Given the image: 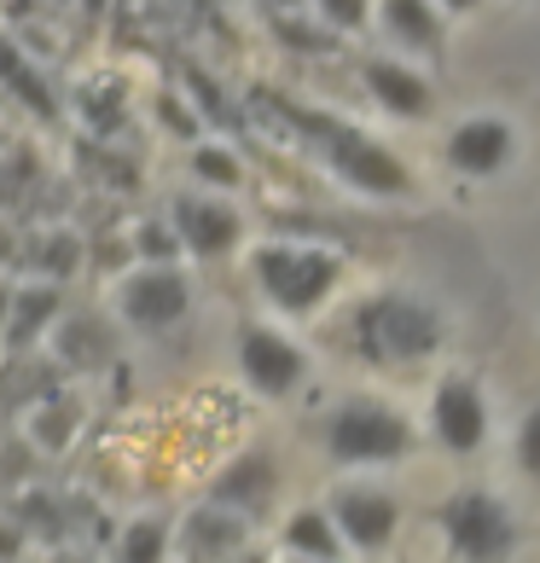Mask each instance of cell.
Here are the masks:
<instances>
[{
  "label": "cell",
  "instance_id": "cell-10",
  "mask_svg": "<svg viewBox=\"0 0 540 563\" xmlns=\"http://www.w3.org/2000/svg\"><path fill=\"white\" fill-rule=\"evenodd\" d=\"M511 122H500V117H471V122H460L453 129V140H448V163L460 169L465 180H488V175H500L506 163H511Z\"/></svg>",
  "mask_w": 540,
  "mask_h": 563
},
{
  "label": "cell",
  "instance_id": "cell-17",
  "mask_svg": "<svg viewBox=\"0 0 540 563\" xmlns=\"http://www.w3.org/2000/svg\"><path fill=\"white\" fill-rule=\"evenodd\" d=\"M0 81H7L12 93H24V106H30L35 117H53V93L41 88V81H35V70H30L24 58H18V53L7 47V41H0Z\"/></svg>",
  "mask_w": 540,
  "mask_h": 563
},
{
  "label": "cell",
  "instance_id": "cell-5",
  "mask_svg": "<svg viewBox=\"0 0 540 563\" xmlns=\"http://www.w3.org/2000/svg\"><path fill=\"white\" fill-rule=\"evenodd\" d=\"M326 511L338 517V529H343V540H349V547H355V552L378 558V552H389V547H396V529H401V506H396V499H389L384 488H366V483H343V488H331Z\"/></svg>",
  "mask_w": 540,
  "mask_h": 563
},
{
  "label": "cell",
  "instance_id": "cell-7",
  "mask_svg": "<svg viewBox=\"0 0 540 563\" xmlns=\"http://www.w3.org/2000/svg\"><path fill=\"white\" fill-rule=\"evenodd\" d=\"M239 366H244V378H251L256 395H285V389H297L308 378V354L290 338H279V331H267V325L239 331Z\"/></svg>",
  "mask_w": 540,
  "mask_h": 563
},
{
  "label": "cell",
  "instance_id": "cell-18",
  "mask_svg": "<svg viewBox=\"0 0 540 563\" xmlns=\"http://www.w3.org/2000/svg\"><path fill=\"white\" fill-rule=\"evenodd\" d=\"M192 175L210 180V186H239V180H244V169L233 163V152H221V145H198V152H192Z\"/></svg>",
  "mask_w": 540,
  "mask_h": 563
},
{
  "label": "cell",
  "instance_id": "cell-22",
  "mask_svg": "<svg viewBox=\"0 0 540 563\" xmlns=\"http://www.w3.org/2000/svg\"><path fill=\"white\" fill-rule=\"evenodd\" d=\"M331 30H366V0H315Z\"/></svg>",
  "mask_w": 540,
  "mask_h": 563
},
{
  "label": "cell",
  "instance_id": "cell-13",
  "mask_svg": "<svg viewBox=\"0 0 540 563\" xmlns=\"http://www.w3.org/2000/svg\"><path fill=\"white\" fill-rule=\"evenodd\" d=\"M274 488H279V476H274V453H244L239 465H227L221 476H216V488H210V499L216 506H227V511H267V499H274Z\"/></svg>",
  "mask_w": 540,
  "mask_h": 563
},
{
  "label": "cell",
  "instance_id": "cell-23",
  "mask_svg": "<svg viewBox=\"0 0 540 563\" xmlns=\"http://www.w3.org/2000/svg\"><path fill=\"white\" fill-rule=\"evenodd\" d=\"M274 35L285 41V47H308V53H326V47H331V35H315V30H302L297 18H285V12H274Z\"/></svg>",
  "mask_w": 540,
  "mask_h": 563
},
{
  "label": "cell",
  "instance_id": "cell-2",
  "mask_svg": "<svg viewBox=\"0 0 540 563\" xmlns=\"http://www.w3.org/2000/svg\"><path fill=\"white\" fill-rule=\"evenodd\" d=\"M256 279H262L274 308L308 320L331 297V285L343 279V256H331V250H297V244H262L256 250Z\"/></svg>",
  "mask_w": 540,
  "mask_h": 563
},
{
  "label": "cell",
  "instance_id": "cell-14",
  "mask_svg": "<svg viewBox=\"0 0 540 563\" xmlns=\"http://www.w3.org/2000/svg\"><path fill=\"white\" fill-rule=\"evenodd\" d=\"M378 18H384V30L396 35L401 47L442 58V18H436V7H430V0H384V7H378Z\"/></svg>",
  "mask_w": 540,
  "mask_h": 563
},
{
  "label": "cell",
  "instance_id": "cell-6",
  "mask_svg": "<svg viewBox=\"0 0 540 563\" xmlns=\"http://www.w3.org/2000/svg\"><path fill=\"white\" fill-rule=\"evenodd\" d=\"M331 169L355 186V192H372V198H407V192H412L407 163L389 152V145L366 140V134H355V129H343L338 145H331Z\"/></svg>",
  "mask_w": 540,
  "mask_h": 563
},
{
  "label": "cell",
  "instance_id": "cell-12",
  "mask_svg": "<svg viewBox=\"0 0 540 563\" xmlns=\"http://www.w3.org/2000/svg\"><path fill=\"white\" fill-rule=\"evenodd\" d=\"M361 76H366V93L378 99L389 117H401V122H419V117H430V106H436L430 81H425L419 70L396 65V58H366Z\"/></svg>",
  "mask_w": 540,
  "mask_h": 563
},
{
  "label": "cell",
  "instance_id": "cell-16",
  "mask_svg": "<svg viewBox=\"0 0 540 563\" xmlns=\"http://www.w3.org/2000/svg\"><path fill=\"white\" fill-rule=\"evenodd\" d=\"M244 547V534L233 517H216V511H192V523H186V552L192 558H227V552H239Z\"/></svg>",
  "mask_w": 540,
  "mask_h": 563
},
{
  "label": "cell",
  "instance_id": "cell-9",
  "mask_svg": "<svg viewBox=\"0 0 540 563\" xmlns=\"http://www.w3.org/2000/svg\"><path fill=\"white\" fill-rule=\"evenodd\" d=\"M186 314V279L169 262H152L145 274H134L122 285V320H134L145 331H163Z\"/></svg>",
  "mask_w": 540,
  "mask_h": 563
},
{
  "label": "cell",
  "instance_id": "cell-19",
  "mask_svg": "<svg viewBox=\"0 0 540 563\" xmlns=\"http://www.w3.org/2000/svg\"><path fill=\"white\" fill-rule=\"evenodd\" d=\"M163 534H169V529L145 517V523H134L129 534H122V558H129V563H152V558H163V547H169Z\"/></svg>",
  "mask_w": 540,
  "mask_h": 563
},
{
  "label": "cell",
  "instance_id": "cell-3",
  "mask_svg": "<svg viewBox=\"0 0 540 563\" xmlns=\"http://www.w3.org/2000/svg\"><path fill=\"white\" fill-rule=\"evenodd\" d=\"M326 453L338 459V465H389V459L412 453V424L401 412L355 395V401H343L326 419Z\"/></svg>",
  "mask_w": 540,
  "mask_h": 563
},
{
  "label": "cell",
  "instance_id": "cell-24",
  "mask_svg": "<svg viewBox=\"0 0 540 563\" xmlns=\"http://www.w3.org/2000/svg\"><path fill=\"white\" fill-rule=\"evenodd\" d=\"M442 7H448V12H476L483 0H442Z\"/></svg>",
  "mask_w": 540,
  "mask_h": 563
},
{
  "label": "cell",
  "instance_id": "cell-25",
  "mask_svg": "<svg viewBox=\"0 0 540 563\" xmlns=\"http://www.w3.org/2000/svg\"><path fill=\"white\" fill-rule=\"evenodd\" d=\"M0 552H18V540H12L7 529H0Z\"/></svg>",
  "mask_w": 540,
  "mask_h": 563
},
{
  "label": "cell",
  "instance_id": "cell-26",
  "mask_svg": "<svg viewBox=\"0 0 540 563\" xmlns=\"http://www.w3.org/2000/svg\"><path fill=\"white\" fill-rule=\"evenodd\" d=\"M267 7H279V12H285V7H297V0H267Z\"/></svg>",
  "mask_w": 540,
  "mask_h": 563
},
{
  "label": "cell",
  "instance_id": "cell-4",
  "mask_svg": "<svg viewBox=\"0 0 540 563\" xmlns=\"http://www.w3.org/2000/svg\"><path fill=\"white\" fill-rule=\"evenodd\" d=\"M442 529H448V547L460 552V558H471V563H494V558H511L517 552L511 511L494 494H483V488L448 499V506H442Z\"/></svg>",
  "mask_w": 540,
  "mask_h": 563
},
{
  "label": "cell",
  "instance_id": "cell-15",
  "mask_svg": "<svg viewBox=\"0 0 540 563\" xmlns=\"http://www.w3.org/2000/svg\"><path fill=\"white\" fill-rule=\"evenodd\" d=\"M285 552H302V558H338L343 552V529L331 511H297L285 523Z\"/></svg>",
  "mask_w": 540,
  "mask_h": 563
},
{
  "label": "cell",
  "instance_id": "cell-1",
  "mask_svg": "<svg viewBox=\"0 0 540 563\" xmlns=\"http://www.w3.org/2000/svg\"><path fill=\"white\" fill-rule=\"evenodd\" d=\"M448 338V320L436 314L430 302L419 297H407V290H384V297H372L361 302V314H355V343L366 361H425V354H436Z\"/></svg>",
  "mask_w": 540,
  "mask_h": 563
},
{
  "label": "cell",
  "instance_id": "cell-21",
  "mask_svg": "<svg viewBox=\"0 0 540 563\" xmlns=\"http://www.w3.org/2000/svg\"><path fill=\"white\" fill-rule=\"evenodd\" d=\"M175 250H186V239H180V227H140V256L145 262H175Z\"/></svg>",
  "mask_w": 540,
  "mask_h": 563
},
{
  "label": "cell",
  "instance_id": "cell-8",
  "mask_svg": "<svg viewBox=\"0 0 540 563\" xmlns=\"http://www.w3.org/2000/svg\"><path fill=\"white\" fill-rule=\"evenodd\" d=\"M430 430L448 453H476L488 442V401L471 378H442L430 401Z\"/></svg>",
  "mask_w": 540,
  "mask_h": 563
},
{
  "label": "cell",
  "instance_id": "cell-11",
  "mask_svg": "<svg viewBox=\"0 0 540 563\" xmlns=\"http://www.w3.org/2000/svg\"><path fill=\"white\" fill-rule=\"evenodd\" d=\"M175 227H180L186 250L203 256V262L227 256V250L239 244V233H244V221L227 210V203H210V198H175Z\"/></svg>",
  "mask_w": 540,
  "mask_h": 563
},
{
  "label": "cell",
  "instance_id": "cell-20",
  "mask_svg": "<svg viewBox=\"0 0 540 563\" xmlns=\"http://www.w3.org/2000/svg\"><path fill=\"white\" fill-rule=\"evenodd\" d=\"M517 471L540 483V407L524 412V424H517Z\"/></svg>",
  "mask_w": 540,
  "mask_h": 563
}]
</instances>
